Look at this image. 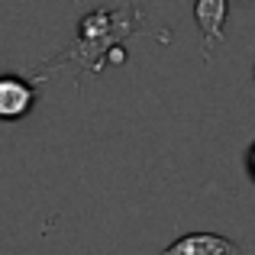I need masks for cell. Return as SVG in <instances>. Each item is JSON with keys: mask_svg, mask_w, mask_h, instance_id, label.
I'll return each mask as SVG.
<instances>
[{"mask_svg": "<svg viewBox=\"0 0 255 255\" xmlns=\"http://www.w3.org/2000/svg\"><path fill=\"white\" fill-rule=\"evenodd\" d=\"M226 13H230V0H194V19H197V29L204 36L207 52H210L213 42L223 39Z\"/></svg>", "mask_w": 255, "mask_h": 255, "instance_id": "cell-2", "label": "cell"}, {"mask_svg": "<svg viewBox=\"0 0 255 255\" xmlns=\"http://www.w3.org/2000/svg\"><path fill=\"white\" fill-rule=\"evenodd\" d=\"M32 100H36V91L29 81L16 75H0V120L3 123L23 120L32 110Z\"/></svg>", "mask_w": 255, "mask_h": 255, "instance_id": "cell-1", "label": "cell"}, {"mask_svg": "<svg viewBox=\"0 0 255 255\" xmlns=\"http://www.w3.org/2000/svg\"><path fill=\"white\" fill-rule=\"evenodd\" d=\"M226 255V252H239L236 243L217 236V233H191V236H181L178 243L168 246V255Z\"/></svg>", "mask_w": 255, "mask_h": 255, "instance_id": "cell-3", "label": "cell"}, {"mask_svg": "<svg viewBox=\"0 0 255 255\" xmlns=\"http://www.w3.org/2000/svg\"><path fill=\"white\" fill-rule=\"evenodd\" d=\"M252 78H255V68H252Z\"/></svg>", "mask_w": 255, "mask_h": 255, "instance_id": "cell-5", "label": "cell"}, {"mask_svg": "<svg viewBox=\"0 0 255 255\" xmlns=\"http://www.w3.org/2000/svg\"><path fill=\"white\" fill-rule=\"evenodd\" d=\"M246 171H249V178L255 181V142L249 145V152H246Z\"/></svg>", "mask_w": 255, "mask_h": 255, "instance_id": "cell-4", "label": "cell"}]
</instances>
